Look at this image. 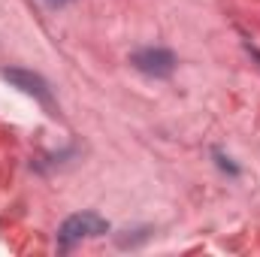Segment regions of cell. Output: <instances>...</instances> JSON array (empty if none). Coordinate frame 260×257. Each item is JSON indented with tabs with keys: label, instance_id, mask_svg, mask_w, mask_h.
I'll list each match as a JSON object with an SVG mask.
<instances>
[{
	"label": "cell",
	"instance_id": "cell-2",
	"mask_svg": "<svg viewBox=\"0 0 260 257\" xmlns=\"http://www.w3.org/2000/svg\"><path fill=\"white\" fill-rule=\"evenodd\" d=\"M130 64L145 76H170L176 70V58L167 49H145V52H136L130 58Z\"/></svg>",
	"mask_w": 260,
	"mask_h": 257
},
{
	"label": "cell",
	"instance_id": "cell-3",
	"mask_svg": "<svg viewBox=\"0 0 260 257\" xmlns=\"http://www.w3.org/2000/svg\"><path fill=\"white\" fill-rule=\"evenodd\" d=\"M3 76H6L15 88H21L24 94H34V97H37V100H43V103H49V100H52L49 85H46V79H43V76L27 73V70H3Z\"/></svg>",
	"mask_w": 260,
	"mask_h": 257
},
{
	"label": "cell",
	"instance_id": "cell-1",
	"mask_svg": "<svg viewBox=\"0 0 260 257\" xmlns=\"http://www.w3.org/2000/svg\"><path fill=\"white\" fill-rule=\"evenodd\" d=\"M103 233H109V224L97 212H79V215H70L61 224L58 242L61 245H73L79 239H91V236H103Z\"/></svg>",
	"mask_w": 260,
	"mask_h": 257
},
{
	"label": "cell",
	"instance_id": "cell-4",
	"mask_svg": "<svg viewBox=\"0 0 260 257\" xmlns=\"http://www.w3.org/2000/svg\"><path fill=\"white\" fill-rule=\"evenodd\" d=\"M49 6H64V3H70V0H46Z\"/></svg>",
	"mask_w": 260,
	"mask_h": 257
}]
</instances>
